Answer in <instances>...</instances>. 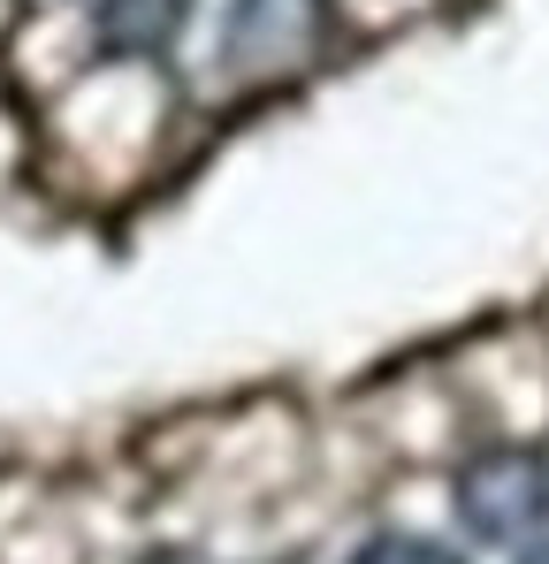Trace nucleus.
<instances>
[{
    "label": "nucleus",
    "mask_w": 549,
    "mask_h": 564,
    "mask_svg": "<svg viewBox=\"0 0 549 564\" xmlns=\"http://www.w3.org/2000/svg\"><path fill=\"white\" fill-rule=\"evenodd\" d=\"M458 527L488 550H519L549 534V458L527 443H488L458 466Z\"/></svg>",
    "instance_id": "nucleus-1"
},
{
    "label": "nucleus",
    "mask_w": 549,
    "mask_h": 564,
    "mask_svg": "<svg viewBox=\"0 0 549 564\" xmlns=\"http://www.w3.org/2000/svg\"><path fill=\"white\" fill-rule=\"evenodd\" d=\"M352 564H458V550H443L435 534H374Z\"/></svg>",
    "instance_id": "nucleus-4"
},
{
    "label": "nucleus",
    "mask_w": 549,
    "mask_h": 564,
    "mask_svg": "<svg viewBox=\"0 0 549 564\" xmlns=\"http://www.w3.org/2000/svg\"><path fill=\"white\" fill-rule=\"evenodd\" d=\"M183 23H191V0H99V8H92L99 46H107V54H130V62L169 54Z\"/></svg>",
    "instance_id": "nucleus-3"
},
{
    "label": "nucleus",
    "mask_w": 549,
    "mask_h": 564,
    "mask_svg": "<svg viewBox=\"0 0 549 564\" xmlns=\"http://www.w3.org/2000/svg\"><path fill=\"white\" fill-rule=\"evenodd\" d=\"M329 31V0H229L222 15V62L237 77L298 69Z\"/></svg>",
    "instance_id": "nucleus-2"
},
{
    "label": "nucleus",
    "mask_w": 549,
    "mask_h": 564,
    "mask_svg": "<svg viewBox=\"0 0 549 564\" xmlns=\"http://www.w3.org/2000/svg\"><path fill=\"white\" fill-rule=\"evenodd\" d=\"M519 564H549V542H542V550H527V557H519Z\"/></svg>",
    "instance_id": "nucleus-5"
}]
</instances>
